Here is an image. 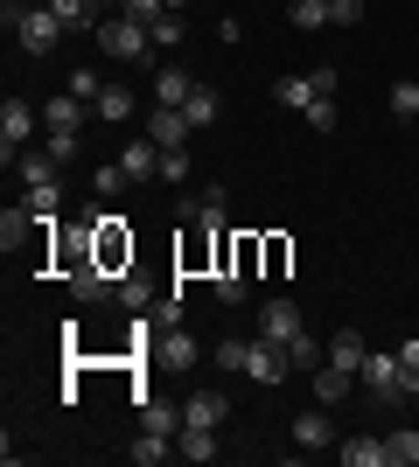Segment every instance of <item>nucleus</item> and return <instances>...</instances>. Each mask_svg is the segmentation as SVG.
<instances>
[{"label":"nucleus","instance_id":"17","mask_svg":"<svg viewBox=\"0 0 419 467\" xmlns=\"http://www.w3.org/2000/svg\"><path fill=\"white\" fill-rule=\"evenodd\" d=\"M126 453H133L140 467H161V461H168V453H175V432H147V426H140V440H133V447H126Z\"/></svg>","mask_w":419,"mask_h":467},{"label":"nucleus","instance_id":"6","mask_svg":"<svg viewBox=\"0 0 419 467\" xmlns=\"http://www.w3.org/2000/svg\"><path fill=\"white\" fill-rule=\"evenodd\" d=\"M363 384H371V398H405V377H399V356H384V349H371L363 356Z\"/></svg>","mask_w":419,"mask_h":467},{"label":"nucleus","instance_id":"41","mask_svg":"<svg viewBox=\"0 0 419 467\" xmlns=\"http://www.w3.org/2000/svg\"><path fill=\"white\" fill-rule=\"evenodd\" d=\"M245 286H252L245 273H224V279H217V293H224V300H245Z\"/></svg>","mask_w":419,"mask_h":467},{"label":"nucleus","instance_id":"8","mask_svg":"<svg viewBox=\"0 0 419 467\" xmlns=\"http://www.w3.org/2000/svg\"><path fill=\"white\" fill-rule=\"evenodd\" d=\"M154 356L168 363V370H196V335H182V328H154Z\"/></svg>","mask_w":419,"mask_h":467},{"label":"nucleus","instance_id":"3","mask_svg":"<svg viewBox=\"0 0 419 467\" xmlns=\"http://www.w3.org/2000/svg\"><path fill=\"white\" fill-rule=\"evenodd\" d=\"M245 377H252V384H287V377H294V356H287V342L259 335V342L245 349Z\"/></svg>","mask_w":419,"mask_h":467},{"label":"nucleus","instance_id":"37","mask_svg":"<svg viewBox=\"0 0 419 467\" xmlns=\"http://www.w3.org/2000/svg\"><path fill=\"white\" fill-rule=\"evenodd\" d=\"M245 349H252V342L231 335V342H217V363H224V370H245Z\"/></svg>","mask_w":419,"mask_h":467},{"label":"nucleus","instance_id":"12","mask_svg":"<svg viewBox=\"0 0 419 467\" xmlns=\"http://www.w3.org/2000/svg\"><path fill=\"white\" fill-rule=\"evenodd\" d=\"M224 411H231V398L196 390V398H182V426H224Z\"/></svg>","mask_w":419,"mask_h":467},{"label":"nucleus","instance_id":"2","mask_svg":"<svg viewBox=\"0 0 419 467\" xmlns=\"http://www.w3.org/2000/svg\"><path fill=\"white\" fill-rule=\"evenodd\" d=\"M91 36H99V49H105V57H120V63H147V57H154V28H147V21L112 15V21H99Z\"/></svg>","mask_w":419,"mask_h":467},{"label":"nucleus","instance_id":"4","mask_svg":"<svg viewBox=\"0 0 419 467\" xmlns=\"http://www.w3.org/2000/svg\"><path fill=\"white\" fill-rule=\"evenodd\" d=\"M28 126H36V105L7 98V105H0V161H7V168H15V154H21V140H28Z\"/></svg>","mask_w":419,"mask_h":467},{"label":"nucleus","instance_id":"39","mask_svg":"<svg viewBox=\"0 0 419 467\" xmlns=\"http://www.w3.org/2000/svg\"><path fill=\"white\" fill-rule=\"evenodd\" d=\"M120 182H126V168H120V161H105L99 175H91V189H99V195H120Z\"/></svg>","mask_w":419,"mask_h":467},{"label":"nucleus","instance_id":"38","mask_svg":"<svg viewBox=\"0 0 419 467\" xmlns=\"http://www.w3.org/2000/svg\"><path fill=\"white\" fill-rule=\"evenodd\" d=\"M329 21H336V28H357V21H363V0H329Z\"/></svg>","mask_w":419,"mask_h":467},{"label":"nucleus","instance_id":"16","mask_svg":"<svg viewBox=\"0 0 419 467\" xmlns=\"http://www.w3.org/2000/svg\"><path fill=\"white\" fill-rule=\"evenodd\" d=\"M363 335L357 328H342V335H329V363H336V370H363Z\"/></svg>","mask_w":419,"mask_h":467},{"label":"nucleus","instance_id":"31","mask_svg":"<svg viewBox=\"0 0 419 467\" xmlns=\"http://www.w3.org/2000/svg\"><path fill=\"white\" fill-rule=\"evenodd\" d=\"M70 98H84V105H99V98H105V78L91 70V63H84V70H70Z\"/></svg>","mask_w":419,"mask_h":467},{"label":"nucleus","instance_id":"7","mask_svg":"<svg viewBox=\"0 0 419 467\" xmlns=\"http://www.w3.org/2000/svg\"><path fill=\"white\" fill-rule=\"evenodd\" d=\"M63 273H70V293H78V300H105V293H112V265H99V258H70Z\"/></svg>","mask_w":419,"mask_h":467},{"label":"nucleus","instance_id":"24","mask_svg":"<svg viewBox=\"0 0 419 467\" xmlns=\"http://www.w3.org/2000/svg\"><path fill=\"white\" fill-rule=\"evenodd\" d=\"M91 112H99V119H120V126H126V119H133L140 105H133V91H126V84H105V98L91 105Z\"/></svg>","mask_w":419,"mask_h":467},{"label":"nucleus","instance_id":"43","mask_svg":"<svg viewBox=\"0 0 419 467\" xmlns=\"http://www.w3.org/2000/svg\"><path fill=\"white\" fill-rule=\"evenodd\" d=\"M168 7H189V0H168Z\"/></svg>","mask_w":419,"mask_h":467},{"label":"nucleus","instance_id":"44","mask_svg":"<svg viewBox=\"0 0 419 467\" xmlns=\"http://www.w3.org/2000/svg\"><path fill=\"white\" fill-rule=\"evenodd\" d=\"M7 7H21V0H7Z\"/></svg>","mask_w":419,"mask_h":467},{"label":"nucleus","instance_id":"13","mask_svg":"<svg viewBox=\"0 0 419 467\" xmlns=\"http://www.w3.org/2000/svg\"><path fill=\"white\" fill-rule=\"evenodd\" d=\"M15 168H21V182H28V189H49L63 161L49 154V147H28V154H15Z\"/></svg>","mask_w":419,"mask_h":467},{"label":"nucleus","instance_id":"28","mask_svg":"<svg viewBox=\"0 0 419 467\" xmlns=\"http://www.w3.org/2000/svg\"><path fill=\"white\" fill-rule=\"evenodd\" d=\"M140 426H147V432H182V411L161 405V398H147V405H140Z\"/></svg>","mask_w":419,"mask_h":467},{"label":"nucleus","instance_id":"40","mask_svg":"<svg viewBox=\"0 0 419 467\" xmlns=\"http://www.w3.org/2000/svg\"><path fill=\"white\" fill-rule=\"evenodd\" d=\"M78 140H84V133H49V140H42V147H49V154H57V161H70V154H78Z\"/></svg>","mask_w":419,"mask_h":467},{"label":"nucleus","instance_id":"10","mask_svg":"<svg viewBox=\"0 0 419 467\" xmlns=\"http://www.w3.org/2000/svg\"><path fill=\"white\" fill-rule=\"evenodd\" d=\"M259 335L294 342V335H300V307H294V300H266V307H259Z\"/></svg>","mask_w":419,"mask_h":467},{"label":"nucleus","instance_id":"25","mask_svg":"<svg viewBox=\"0 0 419 467\" xmlns=\"http://www.w3.org/2000/svg\"><path fill=\"white\" fill-rule=\"evenodd\" d=\"M112 293H120L126 314H147V307H154V286H147V279H133V273H120V286H112Z\"/></svg>","mask_w":419,"mask_h":467},{"label":"nucleus","instance_id":"15","mask_svg":"<svg viewBox=\"0 0 419 467\" xmlns=\"http://www.w3.org/2000/svg\"><path fill=\"white\" fill-rule=\"evenodd\" d=\"M350 377H357V370H336V363H321V370H315V405L336 411L342 398H350Z\"/></svg>","mask_w":419,"mask_h":467},{"label":"nucleus","instance_id":"18","mask_svg":"<svg viewBox=\"0 0 419 467\" xmlns=\"http://www.w3.org/2000/svg\"><path fill=\"white\" fill-rule=\"evenodd\" d=\"M189 91H196L189 70H175V63H161V70H154V98H161V105H182Z\"/></svg>","mask_w":419,"mask_h":467},{"label":"nucleus","instance_id":"19","mask_svg":"<svg viewBox=\"0 0 419 467\" xmlns=\"http://www.w3.org/2000/svg\"><path fill=\"white\" fill-rule=\"evenodd\" d=\"M182 461H217V426H182Z\"/></svg>","mask_w":419,"mask_h":467},{"label":"nucleus","instance_id":"33","mask_svg":"<svg viewBox=\"0 0 419 467\" xmlns=\"http://www.w3.org/2000/svg\"><path fill=\"white\" fill-rule=\"evenodd\" d=\"M300 119H308V126H315V133H336V98H315V105H308V112H300Z\"/></svg>","mask_w":419,"mask_h":467},{"label":"nucleus","instance_id":"36","mask_svg":"<svg viewBox=\"0 0 419 467\" xmlns=\"http://www.w3.org/2000/svg\"><path fill=\"white\" fill-rule=\"evenodd\" d=\"M161 182H175V189L189 182V147H175V154H161Z\"/></svg>","mask_w":419,"mask_h":467},{"label":"nucleus","instance_id":"35","mask_svg":"<svg viewBox=\"0 0 419 467\" xmlns=\"http://www.w3.org/2000/svg\"><path fill=\"white\" fill-rule=\"evenodd\" d=\"M120 15H126V21H147V28H154V21L168 15V0H126Z\"/></svg>","mask_w":419,"mask_h":467},{"label":"nucleus","instance_id":"42","mask_svg":"<svg viewBox=\"0 0 419 467\" xmlns=\"http://www.w3.org/2000/svg\"><path fill=\"white\" fill-rule=\"evenodd\" d=\"M99 7H126V0H99Z\"/></svg>","mask_w":419,"mask_h":467},{"label":"nucleus","instance_id":"32","mask_svg":"<svg viewBox=\"0 0 419 467\" xmlns=\"http://www.w3.org/2000/svg\"><path fill=\"white\" fill-rule=\"evenodd\" d=\"M154 49H182V7H168V15L154 21Z\"/></svg>","mask_w":419,"mask_h":467},{"label":"nucleus","instance_id":"26","mask_svg":"<svg viewBox=\"0 0 419 467\" xmlns=\"http://www.w3.org/2000/svg\"><path fill=\"white\" fill-rule=\"evenodd\" d=\"M342 467H384V440H342Z\"/></svg>","mask_w":419,"mask_h":467},{"label":"nucleus","instance_id":"5","mask_svg":"<svg viewBox=\"0 0 419 467\" xmlns=\"http://www.w3.org/2000/svg\"><path fill=\"white\" fill-rule=\"evenodd\" d=\"M189 133H196V126H189V112H182V105H161V112H147V140H154L161 154H175Z\"/></svg>","mask_w":419,"mask_h":467},{"label":"nucleus","instance_id":"22","mask_svg":"<svg viewBox=\"0 0 419 467\" xmlns=\"http://www.w3.org/2000/svg\"><path fill=\"white\" fill-rule=\"evenodd\" d=\"M384 467H419V432L413 426H399L384 440Z\"/></svg>","mask_w":419,"mask_h":467},{"label":"nucleus","instance_id":"14","mask_svg":"<svg viewBox=\"0 0 419 467\" xmlns=\"http://www.w3.org/2000/svg\"><path fill=\"white\" fill-rule=\"evenodd\" d=\"M120 168H126V182H147V175H161V147L154 140H133L120 154Z\"/></svg>","mask_w":419,"mask_h":467},{"label":"nucleus","instance_id":"1","mask_svg":"<svg viewBox=\"0 0 419 467\" xmlns=\"http://www.w3.org/2000/svg\"><path fill=\"white\" fill-rule=\"evenodd\" d=\"M0 21L15 28V42L28 49V57H49V49L70 36V28H63V15L49 7V0H36V7H0Z\"/></svg>","mask_w":419,"mask_h":467},{"label":"nucleus","instance_id":"34","mask_svg":"<svg viewBox=\"0 0 419 467\" xmlns=\"http://www.w3.org/2000/svg\"><path fill=\"white\" fill-rule=\"evenodd\" d=\"M392 112H399V119H413V112H419V78L392 84Z\"/></svg>","mask_w":419,"mask_h":467},{"label":"nucleus","instance_id":"23","mask_svg":"<svg viewBox=\"0 0 419 467\" xmlns=\"http://www.w3.org/2000/svg\"><path fill=\"white\" fill-rule=\"evenodd\" d=\"M182 112H189V126H210V119H217V112H224V98H217V91H210V84H196V91L182 98Z\"/></svg>","mask_w":419,"mask_h":467},{"label":"nucleus","instance_id":"20","mask_svg":"<svg viewBox=\"0 0 419 467\" xmlns=\"http://www.w3.org/2000/svg\"><path fill=\"white\" fill-rule=\"evenodd\" d=\"M15 210L28 216V223H49V216L63 210V195H57V182H49V189H28V195H21V202H15Z\"/></svg>","mask_w":419,"mask_h":467},{"label":"nucleus","instance_id":"11","mask_svg":"<svg viewBox=\"0 0 419 467\" xmlns=\"http://www.w3.org/2000/svg\"><path fill=\"white\" fill-rule=\"evenodd\" d=\"M294 447H300V453L336 447V432H329V405H315V411H300V419H294Z\"/></svg>","mask_w":419,"mask_h":467},{"label":"nucleus","instance_id":"9","mask_svg":"<svg viewBox=\"0 0 419 467\" xmlns=\"http://www.w3.org/2000/svg\"><path fill=\"white\" fill-rule=\"evenodd\" d=\"M84 119H91V105H84V98H49V105H42V126H49V133H84Z\"/></svg>","mask_w":419,"mask_h":467},{"label":"nucleus","instance_id":"21","mask_svg":"<svg viewBox=\"0 0 419 467\" xmlns=\"http://www.w3.org/2000/svg\"><path fill=\"white\" fill-rule=\"evenodd\" d=\"M273 98H279V105H294V112H308V105L321 98V84H315V78H279Z\"/></svg>","mask_w":419,"mask_h":467},{"label":"nucleus","instance_id":"27","mask_svg":"<svg viewBox=\"0 0 419 467\" xmlns=\"http://www.w3.org/2000/svg\"><path fill=\"white\" fill-rule=\"evenodd\" d=\"M287 356H294V370H321V363H329V349H321V342H315L308 328H300L294 342H287Z\"/></svg>","mask_w":419,"mask_h":467},{"label":"nucleus","instance_id":"30","mask_svg":"<svg viewBox=\"0 0 419 467\" xmlns=\"http://www.w3.org/2000/svg\"><path fill=\"white\" fill-rule=\"evenodd\" d=\"M399 377H405V398H419V335L399 342Z\"/></svg>","mask_w":419,"mask_h":467},{"label":"nucleus","instance_id":"29","mask_svg":"<svg viewBox=\"0 0 419 467\" xmlns=\"http://www.w3.org/2000/svg\"><path fill=\"white\" fill-rule=\"evenodd\" d=\"M287 21L294 28H329V0H287Z\"/></svg>","mask_w":419,"mask_h":467}]
</instances>
